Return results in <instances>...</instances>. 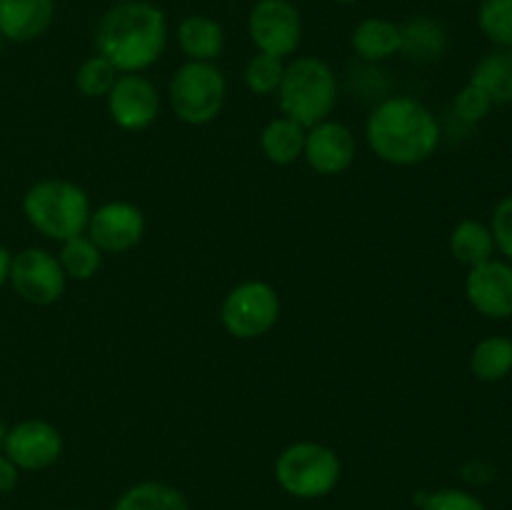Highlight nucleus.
<instances>
[{"label": "nucleus", "instance_id": "obj_1", "mask_svg": "<svg viewBox=\"0 0 512 510\" xmlns=\"http://www.w3.org/2000/svg\"><path fill=\"white\" fill-rule=\"evenodd\" d=\"M168 45V20L148 0H123L108 8L95 30L98 55L118 73H140L163 55Z\"/></svg>", "mask_w": 512, "mask_h": 510}, {"label": "nucleus", "instance_id": "obj_2", "mask_svg": "<svg viewBox=\"0 0 512 510\" xmlns=\"http://www.w3.org/2000/svg\"><path fill=\"white\" fill-rule=\"evenodd\" d=\"M370 150L383 163L418 165L435 153L440 143V128L435 115L413 98H388L370 113L365 125Z\"/></svg>", "mask_w": 512, "mask_h": 510}, {"label": "nucleus", "instance_id": "obj_3", "mask_svg": "<svg viewBox=\"0 0 512 510\" xmlns=\"http://www.w3.org/2000/svg\"><path fill=\"white\" fill-rule=\"evenodd\" d=\"M23 213L38 233L50 240H68L83 235L90 220V198L70 180L48 178L35 183L23 198Z\"/></svg>", "mask_w": 512, "mask_h": 510}, {"label": "nucleus", "instance_id": "obj_4", "mask_svg": "<svg viewBox=\"0 0 512 510\" xmlns=\"http://www.w3.org/2000/svg\"><path fill=\"white\" fill-rule=\"evenodd\" d=\"M278 98L285 118L295 120L303 128H313L333 113L338 83L330 65L320 58H295L285 65Z\"/></svg>", "mask_w": 512, "mask_h": 510}, {"label": "nucleus", "instance_id": "obj_5", "mask_svg": "<svg viewBox=\"0 0 512 510\" xmlns=\"http://www.w3.org/2000/svg\"><path fill=\"white\" fill-rule=\"evenodd\" d=\"M275 480L295 498H323L338 485L340 460L320 443H293L275 460Z\"/></svg>", "mask_w": 512, "mask_h": 510}, {"label": "nucleus", "instance_id": "obj_6", "mask_svg": "<svg viewBox=\"0 0 512 510\" xmlns=\"http://www.w3.org/2000/svg\"><path fill=\"white\" fill-rule=\"evenodd\" d=\"M225 103V75L215 63L180 65L170 80V105L188 125H208L220 115Z\"/></svg>", "mask_w": 512, "mask_h": 510}, {"label": "nucleus", "instance_id": "obj_7", "mask_svg": "<svg viewBox=\"0 0 512 510\" xmlns=\"http://www.w3.org/2000/svg\"><path fill=\"white\" fill-rule=\"evenodd\" d=\"M280 318V298L275 288L263 280L240 283L225 295L220 320L223 328L238 340H253L275 328Z\"/></svg>", "mask_w": 512, "mask_h": 510}, {"label": "nucleus", "instance_id": "obj_8", "mask_svg": "<svg viewBox=\"0 0 512 510\" xmlns=\"http://www.w3.org/2000/svg\"><path fill=\"white\" fill-rule=\"evenodd\" d=\"M248 33L258 53L288 58L303 40V20L290 0H258L250 8Z\"/></svg>", "mask_w": 512, "mask_h": 510}, {"label": "nucleus", "instance_id": "obj_9", "mask_svg": "<svg viewBox=\"0 0 512 510\" xmlns=\"http://www.w3.org/2000/svg\"><path fill=\"white\" fill-rule=\"evenodd\" d=\"M10 283L15 293L35 305H50L65 293V273L58 258L43 248H25L10 260Z\"/></svg>", "mask_w": 512, "mask_h": 510}, {"label": "nucleus", "instance_id": "obj_10", "mask_svg": "<svg viewBox=\"0 0 512 510\" xmlns=\"http://www.w3.org/2000/svg\"><path fill=\"white\" fill-rule=\"evenodd\" d=\"M105 98H108L110 118L123 130L150 128L160 113L158 88L145 75L138 73L118 75Z\"/></svg>", "mask_w": 512, "mask_h": 510}, {"label": "nucleus", "instance_id": "obj_11", "mask_svg": "<svg viewBox=\"0 0 512 510\" xmlns=\"http://www.w3.org/2000/svg\"><path fill=\"white\" fill-rule=\"evenodd\" d=\"M145 218L143 210L133 203L100 205L88 220V238L100 248V253H128L143 240Z\"/></svg>", "mask_w": 512, "mask_h": 510}, {"label": "nucleus", "instance_id": "obj_12", "mask_svg": "<svg viewBox=\"0 0 512 510\" xmlns=\"http://www.w3.org/2000/svg\"><path fill=\"white\" fill-rule=\"evenodd\" d=\"M3 448L18 470H43L63 453V435L45 420H23L5 433Z\"/></svg>", "mask_w": 512, "mask_h": 510}, {"label": "nucleus", "instance_id": "obj_13", "mask_svg": "<svg viewBox=\"0 0 512 510\" xmlns=\"http://www.w3.org/2000/svg\"><path fill=\"white\" fill-rule=\"evenodd\" d=\"M465 295H468L470 305L485 318H510L512 265L490 258L470 268L468 278H465Z\"/></svg>", "mask_w": 512, "mask_h": 510}, {"label": "nucleus", "instance_id": "obj_14", "mask_svg": "<svg viewBox=\"0 0 512 510\" xmlns=\"http://www.w3.org/2000/svg\"><path fill=\"white\" fill-rule=\"evenodd\" d=\"M303 158L320 175H340L353 165L355 138L348 125L323 120L308 128Z\"/></svg>", "mask_w": 512, "mask_h": 510}, {"label": "nucleus", "instance_id": "obj_15", "mask_svg": "<svg viewBox=\"0 0 512 510\" xmlns=\"http://www.w3.org/2000/svg\"><path fill=\"white\" fill-rule=\"evenodd\" d=\"M55 0H0V35L28 43L50 28Z\"/></svg>", "mask_w": 512, "mask_h": 510}, {"label": "nucleus", "instance_id": "obj_16", "mask_svg": "<svg viewBox=\"0 0 512 510\" xmlns=\"http://www.w3.org/2000/svg\"><path fill=\"white\" fill-rule=\"evenodd\" d=\"M400 45H403V33L393 20L365 18L353 30L355 55H360L368 63L393 58L395 53H400Z\"/></svg>", "mask_w": 512, "mask_h": 510}, {"label": "nucleus", "instance_id": "obj_17", "mask_svg": "<svg viewBox=\"0 0 512 510\" xmlns=\"http://www.w3.org/2000/svg\"><path fill=\"white\" fill-rule=\"evenodd\" d=\"M178 45L190 60L213 63L223 53V28H220L218 20L208 18V15H188L178 25Z\"/></svg>", "mask_w": 512, "mask_h": 510}, {"label": "nucleus", "instance_id": "obj_18", "mask_svg": "<svg viewBox=\"0 0 512 510\" xmlns=\"http://www.w3.org/2000/svg\"><path fill=\"white\" fill-rule=\"evenodd\" d=\"M305 135H308V128L283 115L265 125V130L260 133V148L270 163L290 165L303 155Z\"/></svg>", "mask_w": 512, "mask_h": 510}, {"label": "nucleus", "instance_id": "obj_19", "mask_svg": "<svg viewBox=\"0 0 512 510\" xmlns=\"http://www.w3.org/2000/svg\"><path fill=\"white\" fill-rule=\"evenodd\" d=\"M470 83L485 90L495 103H512V48H498L485 55L473 70Z\"/></svg>", "mask_w": 512, "mask_h": 510}, {"label": "nucleus", "instance_id": "obj_20", "mask_svg": "<svg viewBox=\"0 0 512 510\" xmlns=\"http://www.w3.org/2000/svg\"><path fill=\"white\" fill-rule=\"evenodd\" d=\"M450 250H453L458 263L475 268V265L493 258V233H490L488 225L478 223V220H463V223L455 225L453 235H450Z\"/></svg>", "mask_w": 512, "mask_h": 510}, {"label": "nucleus", "instance_id": "obj_21", "mask_svg": "<svg viewBox=\"0 0 512 510\" xmlns=\"http://www.w3.org/2000/svg\"><path fill=\"white\" fill-rule=\"evenodd\" d=\"M400 33H403V45H400V50L408 53V58L413 60L440 58V53H443L445 45H448L443 25L433 18H425V15L400 25Z\"/></svg>", "mask_w": 512, "mask_h": 510}, {"label": "nucleus", "instance_id": "obj_22", "mask_svg": "<svg viewBox=\"0 0 512 510\" xmlns=\"http://www.w3.org/2000/svg\"><path fill=\"white\" fill-rule=\"evenodd\" d=\"M470 370L478 380L485 383H495L510 375L512 370V338L505 335H493L475 345L473 355H470Z\"/></svg>", "mask_w": 512, "mask_h": 510}, {"label": "nucleus", "instance_id": "obj_23", "mask_svg": "<svg viewBox=\"0 0 512 510\" xmlns=\"http://www.w3.org/2000/svg\"><path fill=\"white\" fill-rule=\"evenodd\" d=\"M113 510H190V505L173 485L140 483L123 493Z\"/></svg>", "mask_w": 512, "mask_h": 510}, {"label": "nucleus", "instance_id": "obj_24", "mask_svg": "<svg viewBox=\"0 0 512 510\" xmlns=\"http://www.w3.org/2000/svg\"><path fill=\"white\" fill-rule=\"evenodd\" d=\"M58 263L63 268L65 278L90 280L100 268V248L88 235H75V238L63 240Z\"/></svg>", "mask_w": 512, "mask_h": 510}, {"label": "nucleus", "instance_id": "obj_25", "mask_svg": "<svg viewBox=\"0 0 512 510\" xmlns=\"http://www.w3.org/2000/svg\"><path fill=\"white\" fill-rule=\"evenodd\" d=\"M478 23L495 45L512 48V0H483Z\"/></svg>", "mask_w": 512, "mask_h": 510}, {"label": "nucleus", "instance_id": "obj_26", "mask_svg": "<svg viewBox=\"0 0 512 510\" xmlns=\"http://www.w3.org/2000/svg\"><path fill=\"white\" fill-rule=\"evenodd\" d=\"M115 80H118V70L113 68V63L105 60L103 55H93V58L85 60L78 68V73H75V88H78L85 98H100V95L110 93Z\"/></svg>", "mask_w": 512, "mask_h": 510}, {"label": "nucleus", "instance_id": "obj_27", "mask_svg": "<svg viewBox=\"0 0 512 510\" xmlns=\"http://www.w3.org/2000/svg\"><path fill=\"white\" fill-rule=\"evenodd\" d=\"M283 73V60L268 53H255L253 58L248 60V65H245V85H248L255 95L278 93Z\"/></svg>", "mask_w": 512, "mask_h": 510}, {"label": "nucleus", "instance_id": "obj_28", "mask_svg": "<svg viewBox=\"0 0 512 510\" xmlns=\"http://www.w3.org/2000/svg\"><path fill=\"white\" fill-rule=\"evenodd\" d=\"M490 108H493V100L485 95V90H480L473 83L465 85L458 98H455V113L465 123H480L490 113Z\"/></svg>", "mask_w": 512, "mask_h": 510}, {"label": "nucleus", "instance_id": "obj_29", "mask_svg": "<svg viewBox=\"0 0 512 510\" xmlns=\"http://www.w3.org/2000/svg\"><path fill=\"white\" fill-rule=\"evenodd\" d=\"M423 510H485V505L475 495L465 493V490L448 488L428 495Z\"/></svg>", "mask_w": 512, "mask_h": 510}, {"label": "nucleus", "instance_id": "obj_30", "mask_svg": "<svg viewBox=\"0 0 512 510\" xmlns=\"http://www.w3.org/2000/svg\"><path fill=\"white\" fill-rule=\"evenodd\" d=\"M490 233H493L495 245L512 260V195L500 200L498 208H495Z\"/></svg>", "mask_w": 512, "mask_h": 510}, {"label": "nucleus", "instance_id": "obj_31", "mask_svg": "<svg viewBox=\"0 0 512 510\" xmlns=\"http://www.w3.org/2000/svg\"><path fill=\"white\" fill-rule=\"evenodd\" d=\"M18 485V468L8 455H0V493H10Z\"/></svg>", "mask_w": 512, "mask_h": 510}, {"label": "nucleus", "instance_id": "obj_32", "mask_svg": "<svg viewBox=\"0 0 512 510\" xmlns=\"http://www.w3.org/2000/svg\"><path fill=\"white\" fill-rule=\"evenodd\" d=\"M10 253L8 250L3 248V245H0V288H3V283L5 280H8V275H10Z\"/></svg>", "mask_w": 512, "mask_h": 510}, {"label": "nucleus", "instance_id": "obj_33", "mask_svg": "<svg viewBox=\"0 0 512 510\" xmlns=\"http://www.w3.org/2000/svg\"><path fill=\"white\" fill-rule=\"evenodd\" d=\"M3 440H5V428L3 423H0V450H3Z\"/></svg>", "mask_w": 512, "mask_h": 510}, {"label": "nucleus", "instance_id": "obj_34", "mask_svg": "<svg viewBox=\"0 0 512 510\" xmlns=\"http://www.w3.org/2000/svg\"><path fill=\"white\" fill-rule=\"evenodd\" d=\"M333 3H343V5H348V3H358V0H333Z\"/></svg>", "mask_w": 512, "mask_h": 510}, {"label": "nucleus", "instance_id": "obj_35", "mask_svg": "<svg viewBox=\"0 0 512 510\" xmlns=\"http://www.w3.org/2000/svg\"><path fill=\"white\" fill-rule=\"evenodd\" d=\"M0 50H3V35H0Z\"/></svg>", "mask_w": 512, "mask_h": 510}]
</instances>
